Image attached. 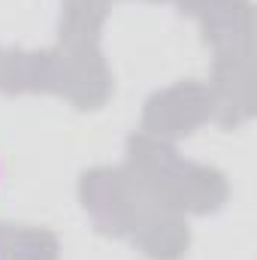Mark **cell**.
<instances>
[{
	"mask_svg": "<svg viewBox=\"0 0 257 260\" xmlns=\"http://www.w3.org/2000/svg\"><path fill=\"white\" fill-rule=\"evenodd\" d=\"M0 260H3V257H0Z\"/></svg>",
	"mask_w": 257,
	"mask_h": 260,
	"instance_id": "obj_1",
	"label": "cell"
}]
</instances>
